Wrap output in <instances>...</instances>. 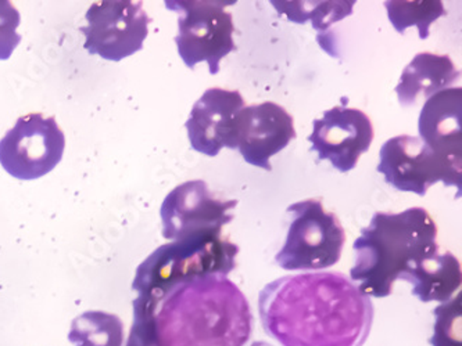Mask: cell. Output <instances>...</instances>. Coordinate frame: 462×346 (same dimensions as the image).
<instances>
[{
    "mask_svg": "<svg viewBox=\"0 0 462 346\" xmlns=\"http://www.w3.org/2000/svg\"><path fill=\"white\" fill-rule=\"evenodd\" d=\"M353 248L351 281L364 296L386 298L405 269L439 252L438 224L420 206L400 214L376 213Z\"/></svg>",
    "mask_w": 462,
    "mask_h": 346,
    "instance_id": "cell-3",
    "label": "cell"
},
{
    "mask_svg": "<svg viewBox=\"0 0 462 346\" xmlns=\"http://www.w3.org/2000/svg\"><path fill=\"white\" fill-rule=\"evenodd\" d=\"M400 280L411 284L412 296L420 302L445 304L461 287V263L451 252H435L405 269Z\"/></svg>",
    "mask_w": 462,
    "mask_h": 346,
    "instance_id": "cell-16",
    "label": "cell"
},
{
    "mask_svg": "<svg viewBox=\"0 0 462 346\" xmlns=\"http://www.w3.org/2000/svg\"><path fill=\"white\" fill-rule=\"evenodd\" d=\"M293 215L285 244L275 262L285 270H321L342 257L346 232L335 214L328 213L319 198L288 206Z\"/></svg>",
    "mask_w": 462,
    "mask_h": 346,
    "instance_id": "cell-6",
    "label": "cell"
},
{
    "mask_svg": "<svg viewBox=\"0 0 462 346\" xmlns=\"http://www.w3.org/2000/svg\"><path fill=\"white\" fill-rule=\"evenodd\" d=\"M296 139L291 114L276 103L247 105L237 114L236 149L247 164L271 170V157Z\"/></svg>",
    "mask_w": 462,
    "mask_h": 346,
    "instance_id": "cell-12",
    "label": "cell"
},
{
    "mask_svg": "<svg viewBox=\"0 0 462 346\" xmlns=\"http://www.w3.org/2000/svg\"><path fill=\"white\" fill-rule=\"evenodd\" d=\"M126 346H160L151 312L139 305H134V324Z\"/></svg>",
    "mask_w": 462,
    "mask_h": 346,
    "instance_id": "cell-22",
    "label": "cell"
},
{
    "mask_svg": "<svg viewBox=\"0 0 462 346\" xmlns=\"http://www.w3.org/2000/svg\"><path fill=\"white\" fill-rule=\"evenodd\" d=\"M461 294L450 301L439 305L433 311L435 325L430 340L432 346H462L461 340Z\"/></svg>",
    "mask_w": 462,
    "mask_h": 346,
    "instance_id": "cell-20",
    "label": "cell"
},
{
    "mask_svg": "<svg viewBox=\"0 0 462 346\" xmlns=\"http://www.w3.org/2000/svg\"><path fill=\"white\" fill-rule=\"evenodd\" d=\"M22 15L9 0H0V60H9L20 42L22 35L17 33Z\"/></svg>",
    "mask_w": 462,
    "mask_h": 346,
    "instance_id": "cell-21",
    "label": "cell"
},
{
    "mask_svg": "<svg viewBox=\"0 0 462 346\" xmlns=\"http://www.w3.org/2000/svg\"><path fill=\"white\" fill-rule=\"evenodd\" d=\"M69 341L74 346H123V320L107 312H85L72 320Z\"/></svg>",
    "mask_w": 462,
    "mask_h": 346,
    "instance_id": "cell-17",
    "label": "cell"
},
{
    "mask_svg": "<svg viewBox=\"0 0 462 346\" xmlns=\"http://www.w3.org/2000/svg\"><path fill=\"white\" fill-rule=\"evenodd\" d=\"M85 20L88 24L79 28L87 38L85 50L116 63L143 49L152 22L143 4L133 0L97 2Z\"/></svg>",
    "mask_w": 462,
    "mask_h": 346,
    "instance_id": "cell-8",
    "label": "cell"
},
{
    "mask_svg": "<svg viewBox=\"0 0 462 346\" xmlns=\"http://www.w3.org/2000/svg\"><path fill=\"white\" fill-rule=\"evenodd\" d=\"M276 12L296 24L311 22L319 33L353 13L356 2H271Z\"/></svg>",
    "mask_w": 462,
    "mask_h": 346,
    "instance_id": "cell-18",
    "label": "cell"
},
{
    "mask_svg": "<svg viewBox=\"0 0 462 346\" xmlns=\"http://www.w3.org/2000/svg\"><path fill=\"white\" fill-rule=\"evenodd\" d=\"M459 77L461 72L450 57L430 51L418 53L400 77L396 86L399 103L409 107L417 105L420 99L428 100L436 93L448 89L459 81Z\"/></svg>",
    "mask_w": 462,
    "mask_h": 346,
    "instance_id": "cell-15",
    "label": "cell"
},
{
    "mask_svg": "<svg viewBox=\"0 0 462 346\" xmlns=\"http://www.w3.org/2000/svg\"><path fill=\"white\" fill-rule=\"evenodd\" d=\"M244 108V97L237 90H206L185 123L190 147L208 157L218 156L224 147L236 149V118Z\"/></svg>",
    "mask_w": 462,
    "mask_h": 346,
    "instance_id": "cell-13",
    "label": "cell"
},
{
    "mask_svg": "<svg viewBox=\"0 0 462 346\" xmlns=\"http://www.w3.org/2000/svg\"><path fill=\"white\" fill-rule=\"evenodd\" d=\"M373 141L371 118L363 111L346 105L325 111L322 118L312 123L309 136L311 151H316L319 159H329L342 173L357 167L358 159L368 151Z\"/></svg>",
    "mask_w": 462,
    "mask_h": 346,
    "instance_id": "cell-11",
    "label": "cell"
},
{
    "mask_svg": "<svg viewBox=\"0 0 462 346\" xmlns=\"http://www.w3.org/2000/svg\"><path fill=\"white\" fill-rule=\"evenodd\" d=\"M263 329L282 346H363L374 304L339 272L271 281L258 296Z\"/></svg>",
    "mask_w": 462,
    "mask_h": 346,
    "instance_id": "cell-1",
    "label": "cell"
},
{
    "mask_svg": "<svg viewBox=\"0 0 462 346\" xmlns=\"http://www.w3.org/2000/svg\"><path fill=\"white\" fill-rule=\"evenodd\" d=\"M151 312L160 346H246L253 334L249 301L226 276L183 281L157 299L136 296Z\"/></svg>",
    "mask_w": 462,
    "mask_h": 346,
    "instance_id": "cell-2",
    "label": "cell"
},
{
    "mask_svg": "<svg viewBox=\"0 0 462 346\" xmlns=\"http://www.w3.org/2000/svg\"><path fill=\"white\" fill-rule=\"evenodd\" d=\"M64 149L66 136L56 118L28 114L0 141V164L15 179H40L60 164Z\"/></svg>",
    "mask_w": 462,
    "mask_h": 346,
    "instance_id": "cell-7",
    "label": "cell"
},
{
    "mask_svg": "<svg viewBox=\"0 0 462 346\" xmlns=\"http://www.w3.org/2000/svg\"><path fill=\"white\" fill-rule=\"evenodd\" d=\"M236 205V200L214 197L205 180L182 183L162 203V237L177 241L201 234L223 233V227L234 221L229 211Z\"/></svg>",
    "mask_w": 462,
    "mask_h": 346,
    "instance_id": "cell-9",
    "label": "cell"
},
{
    "mask_svg": "<svg viewBox=\"0 0 462 346\" xmlns=\"http://www.w3.org/2000/svg\"><path fill=\"white\" fill-rule=\"evenodd\" d=\"M384 7L397 32L404 33L407 28L415 25L420 31V40H428L430 25L446 14L445 5L440 0L384 2Z\"/></svg>",
    "mask_w": 462,
    "mask_h": 346,
    "instance_id": "cell-19",
    "label": "cell"
},
{
    "mask_svg": "<svg viewBox=\"0 0 462 346\" xmlns=\"http://www.w3.org/2000/svg\"><path fill=\"white\" fill-rule=\"evenodd\" d=\"M236 2L223 0H169L165 7L178 13V53L188 68L201 61L208 64L211 75L219 72V63L236 49L234 42V17L226 7Z\"/></svg>",
    "mask_w": 462,
    "mask_h": 346,
    "instance_id": "cell-5",
    "label": "cell"
},
{
    "mask_svg": "<svg viewBox=\"0 0 462 346\" xmlns=\"http://www.w3.org/2000/svg\"><path fill=\"white\" fill-rule=\"evenodd\" d=\"M239 247L223 233L201 234L157 248L136 269L133 290L157 299L171 287L203 276H228L236 268Z\"/></svg>",
    "mask_w": 462,
    "mask_h": 346,
    "instance_id": "cell-4",
    "label": "cell"
},
{
    "mask_svg": "<svg viewBox=\"0 0 462 346\" xmlns=\"http://www.w3.org/2000/svg\"><path fill=\"white\" fill-rule=\"evenodd\" d=\"M379 173L384 182L397 190L415 195H427L435 183L443 182L448 187H462V178L451 172L435 152L417 136L402 134L389 139L379 152Z\"/></svg>",
    "mask_w": 462,
    "mask_h": 346,
    "instance_id": "cell-10",
    "label": "cell"
},
{
    "mask_svg": "<svg viewBox=\"0 0 462 346\" xmlns=\"http://www.w3.org/2000/svg\"><path fill=\"white\" fill-rule=\"evenodd\" d=\"M250 346H273L271 343L264 342V341H257V342H253Z\"/></svg>",
    "mask_w": 462,
    "mask_h": 346,
    "instance_id": "cell-23",
    "label": "cell"
},
{
    "mask_svg": "<svg viewBox=\"0 0 462 346\" xmlns=\"http://www.w3.org/2000/svg\"><path fill=\"white\" fill-rule=\"evenodd\" d=\"M418 129L420 141L462 178L461 87H448L430 97L420 111Z\"/></svg>",
    "mask_w": 462,
    "mask_h": 346,
    "instance_id": "cell-14",
    "label": "cell"
}]
</instances>
